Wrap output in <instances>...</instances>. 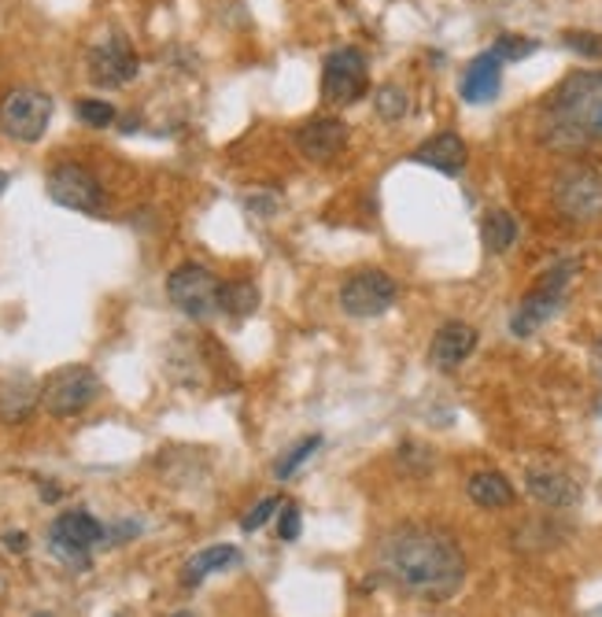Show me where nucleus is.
I'll use <instances>...</instances> for the list:
<instances>
[{
	"label": "nucleus",
	"mask_w": 602,
	"mask_h": 617,
	"mask_svg": "<svg viewBox=\"0 0 602 617\" xmlns=\"http://www.w3.org/2000/svg\"><path fill=\"white\" fill-rule=\"evenodd\" d=\"M377 565L400 592L425 603H444L462 588L466 554L441 525H400L377 543Z\"/></svg>",
	"instance_id": "nucleus-1"
},
{
	"label": "nucleus",
	"mask_w": 602,
	"mask_h": 617,
	"mask_svg": "<svg viewBox=\"0 0 602 617\" xmlns=\"http://www.w3.org/2000/svg\"><path fill=\"white\" fill-rule=\"evenodd\" d=\"M539 145L550 152H584L602 141V70H577L544 100L539 111Z\"/></svg>",
	"instance_id": "nucleus-2"
},
{
	"label": "nucleus",
	"mask_w": 602,
	"mask_h": 617,
	"mask_svg": "<svg viewBox=\"0 0 602 617\" xmlns=\"http://www.w3.org/2000/svg\"><path fill=\"white\" fill-rule=\"evenodd\" d=\"M573 274H577V262H569V259L555 262V267H550L547 274L528 289V296L517 303L514 318H510V333H514V337H533L544 322L555 318L558 307H562V300H566V289H569V281H573Z\"/></svg>",
	"instance_id": "nucleus-3"
},
{
	"label": "nucleus",
	"mask_w": 602,
	"mask_h": 617,
	"mask_svg": "<svg viewBox=\"0 0 602 617\" xmlns=\"http://www.w3.org/2000/svg\"><path fill=\"white\" fill-rule=\"evenodd\" d=\"M100 396V378L81 362L59 367L41 381V407L53 418H75V414L89 411Z\"/></svg>",
	"instance_id": "nucleus-4"
},
{
	"label": "nucleus",
	"mask_w": 602,
	"mask_h": 617,
	"mask_svg": "<svg viewBox=\"0 0 602 617\" xmlns=\"http://www.w3.org/2000/svg\"><path fill=\"white\" fill-rule=\"evenodd\" d=\"M48 123H53V97L41 93V89L19 86L0 97V134L4 137L34 145L45 137Z\"/></svg>",
	"instance_id": "nucleus-5"
},
{
	"label": "nucleus",
	"mask_w": 602,
	"mask_h": 617,
	"mask_svg": "<svg viewBox=\"0 0 602 617\" xmlns=\"http://www.w3.org/2000/svg\"><path fill=\"white\" fill-rule=\"evenodd\" d=\"M167 296L181 315L203 322L222 311V281L200 262H181L167 278Z\"/></svg>",
	"instance_id": "nucleus-6"
},
{
	"label": "nucleus",
	"mask_w": 602,
	"mask_h": 617,
	"mask_svg": "<svg viewBox=\"0 0 602 617\" xmlns=\"http://www.w3.org/2000/svg\"><path fill=\"white\" fill-rule=\"evenodd\" d=\"M555 207L569 222H595L602 218V170L588 164L566 167L555 178Z\"/></svg>",
	"instance_id": "nucleus-7"
},
{
	"label": "nucleus",
	"mask_w": 602,
	"mask_h": 617,
	"mask_svg": "<svg viewBox=\"0 0 602 617\" xmlns=\"http://www.w3.org/2000/svg\"><path fill=\"white\" fill-rule=\"evenodd\" d=\"M104 540H108V529L86 511L59 514V518L53 521V529H48V551H53L59 562L75 565V570H86L89 551Z\"/></svg>",
	"instance_id": "nucleus-8"
},
{
	"label": "nucleus",
	"mask_w": 602,
	"mask_h": 617,
	"mask_svg": "<svg viewBox=\"0 0 602 617\" xmlns=\"http://www.w3.org/2000/svg\"><path fill=\"white\" fill-rule=\"evenodd\" d=\"M395 296H400V289H395L392 274L366 267V270H355L341 285V311L348 318H377L392 307Z\"/></svg>",
	"instance_id": "nucleus-9"
},
{
	"label": "nucleus",
	"mask_w": 602,
	"mask_h": 617,
	"mask_svg": "<svg viewBox=\"0 0 602 617\" xmlns=\"http://www.w3.org/2000/svg\"><path fill=\"white\" fill-rule=\"evenodd\" d=\"M366 89H370V67H366V56L359 48H336V53L325 56L322 93L330 104L348 108L366 97Z\"/></svg>",
	"instance_id": "nucleus-10"
},
{
	"label": "nucleus",
	"mask_w": 602,
	"mask_h": 617,
	"mask_svg": "<svg viewBox=\"0 0 602 617\" xmlns=\"http://www.w3.org/2000/svg\"><path fill=\"white\" fill-rule=\"evenodd\" d=\"M48 200L67 211H81V215H97L104 207V186L97 181L93 170L78 164H59L48 170Z\"/></svg>",
	"instance_id": "nucleus-11"
},
{
	"label": "nucleus",
	"mask_w": 602,
	"mask_h": 617,
	"mask_svg": "<svg viewBox=\"0 0 602 617\" xmlns=\"http://www.w3.org/2000/svg\"><path fill=\"white\" fill-rule=\"evenodd\" d=\"M137 70H141V59L134 53V45H130V37L108 34L89 48V78H93V86L100 89L130 86L137 78Z\"/></svg>",
	"instance_id": "nucleus-12"
},
{
	"label": "nucleus",
	"mask_w": 602,
	"mask_h": 617,
	"mask_svg": "<svg viewBox=\"0 0 602 617\" xmlns=\"http://www.w3.org/2000/svg\"><path fill=\"white\" fill-rule=\"evenodd\" d=\"M348 145V123L336 115H319L296 130V148L308 164H330Z\"/></svg>",
	"instance_id": "nucleus-13"
},
{
	"label": "nucleus",
	"mask_w": 602,
	"mask_h": 617,
	"mask_svg": "<svg viewBox=\"0 0 602 617\" xmlns=\"http://www.w3.org/2000/svg\"><path fill=\"white\" fill-rule=\"evenodd\" d=\"M525 489L536 503H544L550 511H569L580 503V484L569 478L562 467H550V462H536L525 473Z\"/></svg>",
	"instance_id": "nucleus-14"
},
{
	"label": "nucleus",
	"mask_w": 602,
	"mask_h": 617,
	"mask_svg": "<svg viewBox=\"0 0 602 617\" xmlns=\"http://www.w3.org/2000/svg\"><path fill=\"white\" fill-rule=\"evenodd\" d=\"M473 348H477V329L469 326V322H444V326L433 333V344H428V362H433L436 370L452 373L473 356Z\"/></svg>",
	"instance_id": "nucleus-15"
},
{
	"label": "nucleus",
	"mask_w": 602,
	"mask_h": 617,
	"mask_svg": "<svg viewBox=\"0 0 602 617\" xmlns=\"http://www.w3.org/2000/svg\"><path fill=\"white\" fill-rule=\"evenodd\" d=\"M411 159H414V164L428 167V170H436V175L455 178V175H462V170H466L469 148H466V141L458 137V134H452V130H444V134L422 141V145L411 152Z\"/></svg>",
	"instance_id": "nucleus-16"
},
{
	"label": "nucleus",
	"mask_w": 602,
	"mask_h": 617,
	"mask_svg": "<svg viewBox=\"0 0 602 617\" xmlns=\"http://www.w3.org/2000/svg\"><path fill=\"white\" fill-rule=\"evenodd\" d=\"M499 86H503V59L495 53H481L477 59H469V67L462 70L458 93H462L466 104H492L499 97Z\"/></svg>",
	"instance_id": "nucleus-17"
},
{
	"label": "nucleus",
	"mask_w": 602,
	"mask_h": 617,
	"mask_svg": "<svg viewBox=\"0 0 602 617\" xmlns=\"http://www.w3.org/2000/svg\"><path fill=\"white\" fill-rule=\"evenodd\" d=\"M41 403V384L30 378H12L8 384H0V422L4 426H19L30 414L37 411Z\"/></svg>",
	"instance_id": "nucleus-18"
},
{
	"label": "nucleus",
	"mask_w": 602,
	"mask_h": 617,
	"mask_svg": "<svg viewBox=\"0 0 602 617\" xmlns=\"http://www.w3.org/2000/svg\"><path fill=\"white\" fill-rule=\"evenodd\" d=\"M466 495L477 503V507H484V511H503V507H510V503L517 500L514 484H510L499 470L473 473V478L466 481Z\"/></svg>",
	"instance_id": "nucleus-19"
},
{
	"label": "nucleus",
	"mask_w": 602,
	"mask_h": 617,
	"mask_svg": "<svg viewBox=\"0 0 602 617\" xmlns=\"http://www.w3.org/2000/svg\"><path fill=\"white\" fill-rule=\"evenodd\" d=\"M237 559H241V551L233 548V543H211V548L197 551V554H192V559L186 562V570H181V584H186V588H197V584H200L208 573L226 570V565H233Z\"/></svg>",
	"instance_id": "nucleus-20"
},
{
	"label": "nucleus",
	"mask_w": 602,
	"mask_h": 617,
	"mask_svg": "<svg viewBox=\"0 0 602 617\" xmlns=\"http://www.w3.org/2000/svg\"><path fill=\"white\" fill-rule=\"evenodd\" d=\"M481 240L492 256H503V251L517 240V222L510 211H488L481 222Z\"/></svg>",
	"instance_id": "nucleus-21"
},
{
	"label": "nucleus",
	"mask_w": 602,
	"mask_h": 617,
	"mask_svg": "<svg viewBox=\"0 0 602 617\" xmlns=\"http://www.w3.org/2000/svg\"><path fill=\"white\" fill-rule=\"evenodd\" d=\"M259 307V289L252 281H222V311L233 318H248Z\"/></svg>",
	"instance_id": "nucleus-22"
},
{
	"label": "nucleus",
	"mask_w": 602,
	"mask_h": 617,
	"mask_svg": "<svg viewBox=\"0 0 602 617\" xmlns=\"http://www.w3.org/2000/svg\"><path fill=\"white\" fill-rule=\"evenodd\" d=\"M374 108L384 123H400V119L406 115V108H411V97H406L403 86H381L374 93Z\"/></svg>",
	"instance_id": "nucleus-23"
},
{
	"label": "nucleus",
	"mask_w": 602,
	"mask_h": 617,
	"mask_svg": "<svg viewBox=\"0 0 602 617\" xmlns=\"http://www.w3.org/2000/svg\"><path fill=\"white\" fill-rule=\"evenodd\" d=\"M319 448H322V437H319V433H314V437H303L289 455H281V462L274 467V478H278V481H289L292 473L303 467V462L314 459V451H319Z\"/></svg>",
	"instance_id": "nucleus-24"
},
{
	"label": "nucleus",
	"mask_w": 602,
	"mask_h": 617,
	"mask_svg": "<svg viewBox=\"0 0 602 617\" xmlns=\"http://www.w3.org/2000/svg\"><path fill=\"white\" fill-rule=\"evenodd\" d=\"M75 111H78L81 123L93 126V130H108L111 123H115V108H111L108 100H97V97H81L75 104Z\"/></svg>",
	"instance_id": "nucleus-25"
},
{
	"label": "nucleus",
	"mask_w": 602,
	"mask_h": 617,
	"mask_svg": "<svg viewBox=\"0 0 602 617\" xmlns=\"http://www.w3.org/2000/svg\"><path fill=\"white\" fill-rule=\"evenodd\" d=\"M492 53L503 59V64H517V59H528L536 53V42L533 37H522V34H499Z\"/></svg>",
	"instance_id": "nucleus-26"
},
{
	"label": "nucleus",
	"mask_w": 602,
	"mask_h": 617,
	"mask_svg": "<svg viewBox=\"0 0 602 617\" xmlns=\"http://www.w3.org/2000/svg\"><path fill=\"white\" fill-rule=\"evenodd\" d=\"M562 45L573 48L577 56L602 59V34H591V30H566V34H562Z\"/></svg>",
	"instance_id": "nucleus-27"
},
{
	"label": "nucleus",
	"mask_w": 602,
	"mask_h": 617,
	"mask_svg": "<svg viewBox=\"0 0 602 617\" xmlns=\"http://www.w3.org/2000/svg\"><path fill=\"white\" fill-rule=\"evenodd\" d=\"M400 462L411 473H417V478H422V473L433 470V451L422 448V444H414V440H406L403 448H400Z\"/></svg>",
	"instance_id": "nucleus-28"
},
{
	"label": "nucleus",
	"mask_w": 602,
	"mask_h": 617,
	"mask_svg": "<svg viewBox=\"0 0 602 617\" xmlns=\"http://www.w3.org/2000/svg\"><path fill=\"white\" fill-rule=\"evenodd\" d=\"M281 511V500L278 495H270V500H263V503H255V507L244 514V521H241V529L244 532H255V529H263V525H267L274 514Z\"/></svg>",
	"instance_id": "nucleus-29"
},
{
	"label": "nucleus",
	"mask_w": 602,
	"mask_h": 617,
	"mask_svg": "<svg viewBox=\"0 0 602 617\" xmlns=\"http://www.w3.org/2000/svg\"><path fill=\"white\" fill-rule=\"evenodd\" d=\"M278 532H281V540H296V536H300V507H296V503H285Z\"/></svg>",
	"instance_id": "nucleus-30"
},
{
	"label": "nucleus",
	"mask_w": 602,
	"mask_h": 617,
	"mask_svg": "<svg viewBox=\"0 0 602 617\" xmlns=\"http://www.w3.org/2000/svg\"><path fill=\"white\" fill-rule=\"evenodd\" d=\"M4 543H8V551H15V554H23L26 551V532H4Z\"/></svg>",
	"instance_id": "nucleus-31"
},
{
	"label": "nucleus",
	"mask_w": 602,
	"mask_h": 617,
	"mask_svg": "<svg viewBox=\"0 0 602 617\" xmlns=\"http://www.w3.org/2000/svg\"><path fill=\"white\" fill-rule=\"evenodd\" d=\"M591 370H595L599 378H602V337L595 340V348H591Z\"/></svg>",
	"instance_id": "nucleus-32"
},
{
	"label": "nucleus",
	"mask_w": 602,
	"mask_h": 617,
	"mask_svg": "<svg viewBox=\"0 0 602 617\" xmlns=\"http://www.w3.org/2000/svg\"><path fill=\"white\" fill-rule=\"evenodd\" d=\"M4 189H8V175L0 170V197H4Z\"/></svg>",
	"instance_id": "nucleus-33"
},
{
	"label": "nucleus",
	"mask_w": 602,
	"mask_h": 617,
	"mask_svg": "<svg viewBox=\"0 0 602 617\" xmlns=\"http://www.w3.org/2000/svg\"><path fill=\"white\" fill-rule=\"evenodd\" d=\"M34 617H53V614H34Z\"/></svg>",
	"instance_id": "nucleus-34"
},
{
	"label": "nucleus",
	"mask_w": 602,
	"mask_h": 617,
	"mask_svg": "<svg viewBox=\"0 0 602 617\" xmlns=\"http://www.w3.org/2000/svg\"><path fill=\"white\" fill-rule=\"evenodd\" d=\"M175 617H192V614H175Z\"/></svg>",
	"instance_id": "nucleus-35"
}]
</instances>
